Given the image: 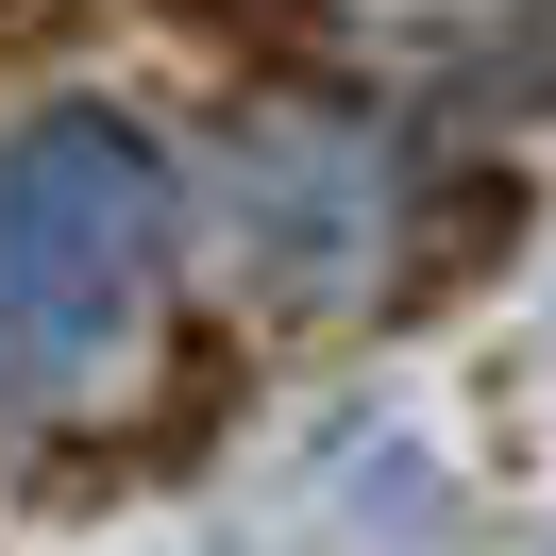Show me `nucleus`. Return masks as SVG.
Segmentation results:
<instances>
[{
	"instance_id": "1",
	"label": "nucleus",
	"mask_w": 556,
	"mask_h": 556,
	"mask_svg": "<svg viewBox=\"0 0 556 556\" xmlns=\"http://www.w3.org/2000/svg\"><path fill=\"white\" fill-rule=\"evenodd\" d=\"M152 253H169V169L136 118L51 102L0 136V354H35V371L118 354L152 304Z\"/></svg>"
},
{
	"instance_id": "2",
	"label": "nucleus",
	"mask_w": 556,
	"mask_h": 556,
	"mask_svg": "<svg viewBox=\"0 0 556 556\" xmlns=\"http://www.w3.org/2000/svg\"><path fill=\"white\" fill-rule=\"evenodd\" d=\"M169 35H219V51H320V0H152Z\"/></svg>"
}]
</instances>
